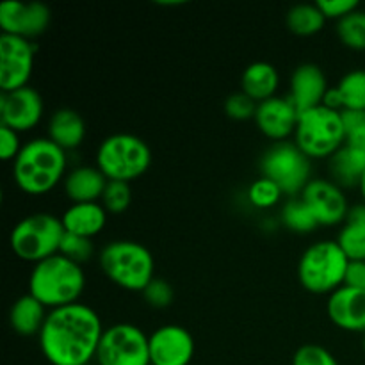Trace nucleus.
Instances as JSON below:
<instances>
[{"label":"nucleus","mask_w":365,"mask_h":365,"mask_svg":"<svg viewBox=\"0 0 365 365\" xmlns=\"http://www.w3.org/2000/svg\"><path fill=\"white\" fill-rule=\"evenodd\" d=\"M20 134L11 130L9 127L0 125V157L2 160H14L21 150Z\"/></svg>","instance_id":"nucleus-38"},{"label":"nucleus","mask_w":365,"mask_h":365,"mask_svg":"<svg viewBox=\"0 0 365 365\" xmlns=\"http://www.w3.org/2000/svg\"><path fill=\"white\" fill-rule=\"evenodd\" d=\"M246 196H248V202L253 207H257V209H271V207H274L280 202L284 191L273 180L260 177L255 182H252Z\"/></svg>","instance_id":"nucleus-30"},{"label":"nucleus","mask_w":365,"mask_h":365,"mask_svg":"<svg viewBox=\"0 0 365 365\" xmlns=\"http://www.w3.org/2000/svg\"><path fill=\"white\" fill-rule=\"evenodd\" d=\"M152 164L150 146L134 134H113L103 139L96 152V168L107 180L127 182L143 177Z\"/></svg>","instance_id":"nucleus-7"},{"label":"nucleus","mask_w":365,"mask_h":365,"mask_svg":"<svg viewBox=\"0 0 365 365\" xmlns=\"http://www.w3.org/2000/svg\"><path fill=\"white\" fill-rule=\"evenodd\" d=\"M292 365H339L337 359L319 344H305L294 353Z\"/></svg>","instance_id":"nucleus-34"},{"label":"nucleus","mask_w":365,"mask_h":365,"mask_svg":"<svg viewBox=\"0 0 365 365\" xmlns=\"http://www.w3.org/2000/svg\"><path fill=\"white\" fill-rule=\"evenodd\" d=\"M86 121L77 110L59 109L48 120V139L64 152L75 150L84 143Z\"/></svg>","instance_id":"nucleus-21"},{"label":"nucleus","mask_w":365,"mask_h":365,"mask_svg":"<svg viewBox=\"0 0 365 365\" xmlns=\"http://www.w3.org/2000/svg\"><path fill=\"white\" fill-rule=\"evenodd\" d=\"M344 285L365 291V260H349Z\"/></svg>","instance_id":"nucleus-39"},{"label":"nucleus","mask_w":365,"mask_h":365,"mask_svg":"<svg viewBox=\"0 0 365 365\" xmlns=\"http://www.w3.org/2000/svg\"><path fill=\"white\" fill-rule=\"evenodd\" d=\"M327 24V18L316 4H298L287 13V27L296 36H314Z\"/></svg>","instance_id":"nucleus-26"},{"label":"nucleus","mask_w":365,"mask_h":365,"mask_svg":"<svg viewBox=\"0 0 365 365\" xmlns=\"http://www.w3.org/2000/svg\"><path fill=\"white\" fill-rule=\"evenodd\" d=\"M337 36L351 50H365V11L356 9L337 21Z\"/></svg>","instance_id":"nucleus-29"},{"label":"nucleus","mask_w":365,"mask_h":365,"mask_svg":"<svg viewBox=\"0 0 365 365\" xmlns=\"http://www.w3.org/2000/svg\"><path fill=\"white\" fill-rule=\"evenodd\" d=\"M337 242L349 260H365V203L349 209Z\"/></svg>","instance_id":"nucleus-25"},{"label":"nucleus","mask_w":365,"mask_h":365,"mask_svg":"<svg viewBox=\"0 0 365 365\" xmlns=\"http://www.w3.org/2000/svg\"><path fill=\"white\" fill-rule=\"evenodd\" d=\"M262 177L273 180L278 187L294 198L302 195L310 178V159L296 146V143H274L260 159Z\"/></svg>","instance_id":"nucleus-9"},{"label":"nucleus","mask_w":365,"mask_h":365,"mask_svg":"<svg viewBox=\"0 0 365 365\" xmlns=\"http://www.w3.org/2000/svg\"><path fill=\"white\" fill-rule=\"evenodd\" d=\"M68 157L48 138L31 139L13 160V178L21 192L41 196L66 177Z\"/></svg>","instance_id":"nucleus-2"},{"label":"nucleus","mask_w":365,"mask_h":365,"mask_svg":"<svg viewBox=\"0 0 365 365\" xmlns=\"http://www.w3.org/2000/svg\"><path fill=\"white\" fill-rule=\"evenodd\" d=\"M349 259L337 241H319L303 252L298 278L312 294H331L344 285Z\"/></svg>","instance_id":"nucleus-5"},{"label":"nucleus","mask_w":365,"mask_h":365,"mask_svg":"<svg viewBox=\"0 0 365 365\" xmlns=\"http://www.w3.org/2000/svg\"><path fill=\"white\" fill-rule=\"evenodd\" d=\"M64 237L61 217L50 212H34L18 221L11 230V250L25 262L38 264L57 255Z\"/></svg>","instance_id":"nucleus-8"},{"label":"nucleus","mask_w":365,"mask_h":365,"mask_svg":"<svg viewBox=\"0 0 365 365\" xmlns=\"http://www.w3.org/2000/svg\"><path fill=\"white\" fill-rule=\"evenodd\" d=\"M160 6H182L184 2H159Z\"/></svg>","instance_id":"nucleus-41"},{"label":"nucleus","mask_w":365,"mask_h":365,"mask_svg":"<svg viewBox=\"0 0 365 365\" xmlns=\"http://www.w3.org/2000/svg\"><path fill=\"white\" fill-rule=\"evenodd\" d=\"M95 360L98 365H152L150 335L135 324H113L103 330Z\"/></svg>","instance_id":"nucleus-10"},{"label":"nucleus","mask_w":365,"mask_h":365,"mask_svg":"<svg viewBox=\"0 0 365 365\" xmlns=\"http://www.w3.org/2000/svg\"><path fill=\"white\" fill-rule=\"evenodd\" d=\"M59 253L66 257V259L73 260V262L82 264V262H88V260L91 259L93 253H95V246H93L91 239L81 237V235L66 234V232H64Z\"/></svg>","instance_id":"nucleus-32"},{"label":"nucleus","mask_w":365,"mask_h":365,"mask_svg":"<svg viewBox=\"0 0 365 365\" xmlns=\"http://www.w3.org/2000/svg\"><path fill=\"white\" fill-rule=\"evenodd\" d=\"M278 84H280V77H278V71L273 64L264 63H253L242 71L241 78V88L245 95H248L250 98L255 100L257 103L266 102V100L277 96Z\"/></svg>","instance_id":"nucleus-22"},{"label":"nucleus","mask_w":365,"mask_h":365,"mask_svg":"<svg viewBox=\"0 0 365 365\" xmlns=\"http://www.w3.org/2000/svg\"><path fill=\"white\" fill-rule=\"evenodd\" d=\"M46 316H48L46 307L27 292V294L20 296L11 307L9 323L18 335L31 337V335H39Z\"/></svg>","instance_id":"nucleus-23"},{"label":"nucleus","mask_w":365,"mask_h":365,"mask_svg":"<svg viewBox=\"0 0 365 365\" xmlns=\"http://www.w3.org/2000/svg\"><path fill=\"white\" fill-rule=\"evenodd\" d=\"M362 348H364V353H365V334H364V341H362Z\"/></svg>","instance_id":"nucleus-42"},{"label":"nucleus","mask_w":365,"mask_h":365,"mask_svg":"<svg viewBox=\"0 0 365 365\" xmlns=\"http://www.w3.org/2000/svg\"><path fill=\"white\" fill-rule=\"evenodd\" d=\"M294 143L310 160L334 157L346 145V130L341 110L327 106L314 107L299 114Z\"/></svg>","instance_id":"nucleus-6"},{"label":"nucleus","mask_w":365,"mask_h":365,"mask_svg":"<svg viewBox=\"0 0 365 365\" xmlns=\"http://www.w3.org/2000/svg\"><path fill=\"white\" fill-rule=\"evenodd\" d=\"M34 45L18 36H0V89L2 93L27 88L34 70Z\"/></svg>","instance_id":"nucleus-11"},{"label":"nucleus","mask_w":365,"mask_h":365,"mask_svg":"<svg viewBox=\"0 0 365 365\" xmlns=\"http://www.w3.org/2000/svg\"><path fill=\"white\" fill-rule=\"evenodd\" d=\"M130 202L132 191L127 182H107V187L103 191L102 200H100L107 214H123L130 205Z\"/></svg>","instance_id":"nucleus-31"},{"label":"nucleus","mask_w":365,"mask_h":365,"mask_svg":"<svg viewBox=\"0 0 365 365\" xmlns=\"http://www.w3.org/2000/svg\"><path fill=\"white\" fill-rule=\"evenodd\" d=\"M143 298L153 309H166L173 302V289L163 278H153L148 287L143 291Z\"/></svg>","instance_id":"nucleus-36"},{"label":"nucleus","mask_w":365,"mask_h":365,"mask_svg":"<svg viewBox=\"0 0 365 365\" xmlns=\"http://www.w3.org/2000/svg\"><path fill=\"white\" fill-rule=\"evenodd\" d=\"M98 262L103 274L125 291L143 292L155 278V260L150 250L138 241H110L100 252Z\"/></svg>","instance_id":"nucleus-4"},{"label":"nucleus","mask_w":365,"mask_h":365,"mask_svg":"<svg viewBox=\"0 0 365 365\" xmlns=\"http://www.w3.org/2000/svg\"><path fill=\"white\" fill-rule=\"evenodd\" d=\"M342 110H365V70H351L335 86Z\"/></svg>","instance_id":"nucleus-27"},{"label":"nucleus","mask_w":365,"mask_h":365,"mask_svg":"<svg viewBox=\"0 0 365 365\" xmlns=\"http://www.w3.org/2000/svg\"><path fill=\"white\" fill-rule=\"evenodd\" d=\"M43 110L45 106L41 95L31 86L0 95V125L18 134L38 127Z\"/></svg>","instance_id":"nucleus-14"},{"label":"nucleus","mask_w":365,"mask_h":365,"mask_svg":"<svg viewBox=\"0 0 365 365\" xmlns=\"http://www.w3.org/2000/svg\"><path fill=\"white\" fill-rule=\"evenodd\" d=\"M282 221L289 230L296 232V234H310L319 227L307 203L296 196L287 200V203L282 209Z\"/></svg>","instance_id":"nucleus-28"},{"label":"nucleus","mask_w":365,"mask_h":365,"mask_svg":"<svg viewBox=\"0 0 365 365\" xmlns=\"http://www.w3.org/2000/svg\"><path fill=\"white\" fill-rule=\"evenodd\" d=\"M330 170L334 182L344 187H355L365 173V152L344 145L330 159Z\"/></svg>","instance_id":"nucleus-24"},{"label":"nucleus","mask_w":365,"mask_h":365,"mask_svg":"<svg viewBox=\"0 0 365 365\" xmlns=\"http://www.w3.org/2000/svg\"><path fill=\"white\" fill-rule=\"evenodd\" d=\"M66 234L81 237H95L103 230L107 223V210L100 202L71 203L61 216Z\"/></svg>","instance_id":"nucleus-20"},{"label":"nucleus","mask_w":365,"mask_h":365,"mask_svg":"<svg viewBox=\"0 0 365 365\" xmlns=\"http://www.w3.org/2000/svg\"><path fill=\"white\" fill-rule=\"evenodd\" d=\"M257 106L259 103L255 100L250 98L245 93H235V95L228 96L227 102H225V113L228 114V118L237 121H246L250 118H255Z\"/></svg>","instance_id":"nucleus-35"},{"label":"nucleus","mask_w":365,"mask_h":365,"mask_svg":"<svg viewBox=\"0 0 365 365\" xmlns=\"http://www.w3.org/2000/svg\"><path fill=\"white\" fill-rule=\"evenodd\" d=\"M50 24V9L41 2L6 0L0 4L2 34L31 39L43 34Z\"/></svg>","instance_id":"nucleus-13"},{"label":"nucleus","mask_w":365,"mask_h":365,"mask_svg":"<svg viewBox=\"0 0 365 365\" xmlns=\"http://www.w3.org/2000/svg\"><path fill=\"white\" fill-rule=\"evenodd\" d=\"M346 145L365 152V110H342Z\"/></svg>","instance_id":"nucleus-33"},{"label":"nucleus","mask_w":365,"mask_h":365,"mask_svg":"<svg viewBox=\"0 0 365 365\" xmlns=\"http://www.w3.org/2000/svg\"><path fill=\"white\" fill-rule=\"evenodd\" d=\"M316 6L319 7L324 18L339 21L359 9V0H317Z\"/></svg>","instance_id":"nucleus-37"},{"label":"nucleus","mask_w":365,"mask_h":365,"mask_svg":"<svg viewBox=\"0 0 365 365\" xmlns=\"http://www.w3.org/2000/svg\"><path fill=\"white\" fill-rule=\"evenodd\" d=\"M103 330L98 312L78 302L48 310L39 348L52 365H88L96 359Z\"/></svg>","instance_id":"nucleus-1"},{"label":"nucleus","mask_w":365,"mask_h":365,"mask_svg":"<svg viewBox=\"0 0 365 365\" xmlns=\"http://www.w3.org/2000/svg\"><path fill=\"white\" fill-rule=\"evenodd\" d=\"M84 289L82 266L61 253L34 264L29 274V294L50 310L78 303Z\"/></svg>","instance_id":"nucleus-3"},{"label":"nucleus","mask_w":365,"mask_h":365,"mask_svg":"<svg viewBox=\"0 0 365 365\" xmlns=\"http://www.w3.org/2000/svg\"><path fill=\"white\" fill-rule=\"evenodd\" d=\"M107 182L96 166H77L64 177V192L71 203L100 202Z\"/></svg>","instance_id":"nucleus-19"},{"label":"nucleus","mask_w":365,"mask_h":365,"mask_svg":"<svg viewBox=\"0 0 365 365\" xmlns=\"http://www.w3.org/2000/svg\"><path fill=\"white\" fill-rule=\"evenodd\" d=\"M327 312L341 330L365 334V291L342 285L328 296Z\"/></svg>","instance_id":"nucleus-17"},{"label":"nucleus","mask_w":365,"mask_h":365,"mask_svg":"<svg viewBox=\"0 0 365 365\" xmlns=\"http://www.w3.org/2000/svg\"><path fill=\"white\" fill-rule=\"evenodd\" d=\"M195 356V339L180 324H164L150 335V364L189 365Z\"/></svg>","instance_id":"nucleus-15"},{"label":"nucleus","mask_w":365,"mask_h":365,"mask_svg":"<svg viewBox=\"0 0 365 365\" xmlns=\"http://www.w3.org/2000/svg\"><path fill=\"white\" fill-rule=\"evenodd\" d=\"M299 198L307 203L319 227H335L344 223L351 209L346 200L344 189L327 178H312Z\"/></svg>","instance_id":"nucleus-12"},{"label":"nucleus","mask_w":365,"mask_h":365,"mask_svg":"<svg viewBox=\"0 0 365 365\" xmlns=\"http://www.w3.org/2000/svg\"><path fill=\"white\" fill-rule=\"evenodd\" d=\"M253 120L267 139L282 143L296 132L299 113L289 96H273L257 106Z\"/></svg>","instance_id":"nucleus-16"},{"label":"nucleus","mask_w":365,"mask_h":365,"mask_svg":"<svg viewBox=\"0 0 365 365\" xmlns=\"http://www.w3.org/2000/svg\"><path fill=\"white\" fill-rule=\"evenodd\" d=\"M359 189H360V195H362V198H364V203H365V173H364L362 180H360V184H359Z\"/></svg>","instance_id":"nucleus-40"},{"label":"nucleus","mask_w":365,"mask_h":365,"mask_svg":"<svg viewBox=\"0 0 365 365\" xmlns=\"http://www.w3.org/2000/svg\"><path fill=\"white\" fill-rule=\"evenodd\" d=\"M328 82L324 71L316 64H302L294 70L291 77V93L289 100L294 103L298 113H307L314 107L323 106L328 93Z\"/></svg>","instance_id":"nucleus-18"}]
</instances>
